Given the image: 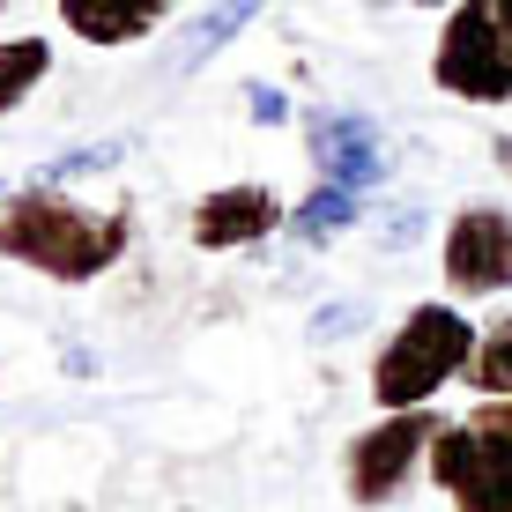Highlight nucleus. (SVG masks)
<instances>
[{
    "label": "nucleus",
    "mask_w": 512,
    "mask_h": 512,
    "mask_svg": "<svg viewBox=\"0 0 512 512\" xmlns=\"http://www.w3.org/2000/svg\"><path fill=\"white\" fill-rule=\"evenodd\" d=\"M245 104H253V119H282V112H290L275 90H245Z\"/></svg>",
    "instance_id": "15"
},
{
    "label": "nucleus",
    "mask_w": 512,
    "mask_h": 512,
    "mask_svg": "<svg viewBox=\"0 0 512 512\" xmlns=\"http://www.w3.org/2000/svg\"><path fill=\"white\" fill-rule=\"evenodd\" d=\"M179 0H60V23L82 45H141Z\"/></svg>",
    "instance_id": "9"
},
{
    "label": "nucleus",
    "mask_w": 512,
    "mask_h": 512,
    "mask_svg": "<svg viewBox=\"0 0 512 512\" xmlns=\"http://www.w3.org/2000/svg\"><path fill=\"white\" fill-rule=\"evenodd\" d=\"M431 82L446 97H468V104L512 97V45H505V23H498V0H461L446 15L438 52H431Z\"/></svg>",
    "instance_id": "4"
},
{
    "label": "nucleus",
    "mask_w": 512,
    "mask_h": 512,
    "mask_svg": "<svg viewBox=\"0 0 512 512\" xmlns=\"http://www.w3.org/2000/svg\"><path fill=\"white\" fill-rule=\"evenodd\" d=\"M260 8H268V0H208V15H201V23H186V38L171 45V75H193L201 60H216V52L231 45Z\"/></svg>",
    "instance_id": "10"
},
{
    "label": "nucleus",
    "mask_w": 512,
    "mask_h": 512,
    "mask_svg": "<svg viewBox=\"0 0 512 512\" xmlns=\"http://www.w3.org/2000/svg\"><path fill=\"white\" fill-rule=\"evenodd\" d=\"M431 483L453 498V512H512V431L483 409L446 423L431 438Z\"/></svg>",
    "instance_id": "3"
},
{
    "label": "nucleus",
    "mask_w": 512,
    "mask_h": 512,
    "mask_svg": "<svg viewBox=\"0 0 512 512\" xmlns=\"http://www.w3.org/2000/svg\"><path fill=\"white\" fill-rule=\"evenodd\" d=\"M134 238V208H90V201H67L52 179L23 186V193H0V260H23L52 282H90L104 268H119Z\"/></svg>",
    "instance_id": "1"
},
{
    "label": "nucleus",
    "mask_w": 512,
    "mask_h": 512,
    "mask_svg": "<svg viewBox=\"0 0 512 512\" xmlns=\"http://www.w3.org/2000/svg\"><path fill=\"white\" fill-rule=\"evenodd\" d=\"M446 282L461 297H498L512 290V216L505 208H490V201H475L461 208V216L446 223Z\"/></svg>",
    "instance_id": "6"
},
{
    "label": "nucleus",
    "mask_w": 512,
    "mask_h": 512,
    "mask_svg": "<svg viewBox=\"0 0 512 512\" xmlns=\"http://www.w3.org/2000/svg\"><path fill=\"white\" fill-rule=\"evenodd\" d=\"M498 23H505V45H512V0H498Z\"/></svg>",
    "instance_id": "17"
},
{
    "label": "nucleus",
    "mask_w": 512,
    "mask_h": 512,
    "mask_svg": "<svg viewBox=\"0 0 512 512\" xmlns=\"http://www.w3.org/2000/svg\"><path fill=\"white\" fill-rule=\"evenodd\" d=\"M438 431H446V416H431V409H386V423H372V431L349 446V498L386 505L416 475V461H431Z\"/></svg>",
    "instance_id": "5"
},
{
    "label": "nucleus",
    "mask_w": 512,
    "mask_h": 512,
    "mask_svg": "<svg viewBox=\"0 0 512 512\" xmlns=\"http://www.w3.org/2000/svg\"><path fill=\"white\" fill-rule=\"evenodd\" d=\"M312 156H320V179L334 186H379L386 179V141L372 119H357V112H320L312 119Z\"/></svg>",
    "instance_id": "8"
},
{
    "label": "nucleus",
    "mask_w": 512,
    "mask_h": 512,
    "mask_svg": "<svg viewBox=\"0 0 512 512\" xmlns=\"http://www.w3.org/2000/svg\"><path fill=\"white\" fill-rule=\"evenodd\" d=\"M357 208H364V193L357 186H334V179H320V193H312L305 208H297V238L305 245H327L334 231H349V223H357Z\"/></svg>",
    "instance_id": "13"
},
{
    "label": "nucleus",
    "mask_w": 512,
    "mask_h": 512,
    "mask_svg": "<svg viewBox=\"0 0 512 512\" xmlns=\"http://www.w3.org/2000/svg\"><path fill=\"white\" fill-rule=\"evenodd\" d=\"M0 8H8V0H0Z\"/></svg>",
    "instance_id": "19"
},
{
    "label": "nucleus",
    "mask_w": 512,
    "mask_h": 512,
    "mask_svg": "<svg viewBox=\"0 0 512 512\" xmlns=\"http://www.w3.org/2000/svg\"><path fill=\"white\" fill-rule=\"evenodd\" d=\"M119 156H127V141H97V149H75V156H60V164H52L45 179L60 186V179H82V171H104V164H119Z\"/></svg>",
    "instance_id": "14"
},
{
    "label": "nucleus",
    "mask_w": 512,
    "mask_h": 512,
    "mask_svg": "<svg viewBox=\"0 0 512 512\" xmlns=\"http://www.w3.org/2000/svg\"><path fill=\"white\" fill-rule=\"evenodd\" d=\"M498 156H505V164H512V141H498Z\"/></svg>",
    "instance_id": "18"
},
{
    "label": "nucleus",
    "mask_w": 512,
    "mask_h": 512,
    "mask_svg": "<svg viewBox=\"0 0 512 512\" xmlns=\"http://www.w3.org/2000/svg\"><path fill=\"white\" fill-rule=\"evenodd\" d=\"M483 416H490V423H505V431H512V401H483Z\"/></svg>",
    "instance_id": "16"
},
{
    "label": "nucleus",
    "mask_w": 512,
    "mask_h": 512,
    "mask_svg": "<svg viewBox=\"0 0 512 512\" xmlns=\"http://www.w3.org/2000/svg\"><path fill=\"white\" fill-rule=\"evenodd\" d=\"M282 223V201L268 186H216L201 208H193V245L201 253H238V245H260Z\"/></svg>",
    "instance_id": "7"
},
{
    "label": "nucleus",
    "mask_w": 512,
    "mask_h": 512,
    "mask_svg": "<svg viewBox=\"0 0 512 512\" xmlns=\"http://www.w3.org/2000/svg\"><path fill=\"white\" fill-rule=\"evenodd\" d=\"M475 342H483V334L468 327V312L416 305L409 320L394 327V342L379 349V364H372V401L379 409H423L446 379H468Z\"/></svg>",
    "instance_id": "2"
},
{
    "label": "nucleus",
    "mask_w": 512,
    "mask_h": 512,
    "mask_svg": "<svg viewBox=\"0 0 512 512\" xmlns=\"http://www.w3.org/2000/svg\"><path fill=\"white\" fill-rule=\"evenodd\" d=\"M468 386L483 401H512V312L483 327V342H475V357H468Z\"/></svg>",
    "instance_id": "12"
},
{
    "label": "nucleus",
    "mask_w": 512,
    "mask_h": 512,
    "mask_svg": "<svg viewBox=\"0 0 512 512\" xmlns=\"http://www.w3.org/2000/svg\"><path fill=\"white\" fill-rule=\"evenodd\" d=\"M52 75V45L45 38H0V119L15 104H30V90Z\"/></svg>",
    "instance_id": "11"
}]
</instances>
